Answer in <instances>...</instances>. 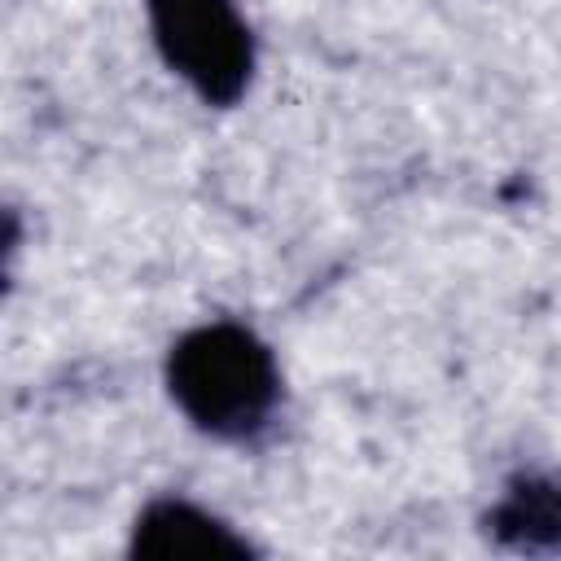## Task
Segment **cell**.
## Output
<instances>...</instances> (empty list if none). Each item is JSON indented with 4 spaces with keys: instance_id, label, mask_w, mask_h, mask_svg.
<instances>
[{
    "instance_id": "3957f363",
    "label": "cell",
    "mask_w": 561,
    "mask_h": 561,
    "mask_svg": "<svg viewBox=\"0 0 561 561\" xmlns=\"http://www.w3.org/2000/svg\"><path fill=\"white\" fill-rule=\"evenodd\" d=\"M131 557L145 561H184V557H254L250 539L237 535L219 513L184 500V495H158L149 500L136 522H131V539H127Z\"/></svg>"
},
{
    "instance_id": "277c9868",
    "label": "cell",
    "mask_w": 561,
    "mask_h": 561,
    "mask_svg": "<svg viewBox=\"0 0 561 561\" xmlns=\"http://www.w3.org/2000/svg\"><path fill=\"white\" fill-rule=\"evenodd\" d=\"M486 530L522 552L561 548V478H543V473L513 478L504 500L486 513Z\"/></svg>"
},
{
    "instance_id": "6da1fadb",
    "label": "cell",
    "mask_w": 561,
    "mask_h": 561,
    "mask_svg": "<svg viewBox=\"0 0 561 561\" xmlns=\"http://www.w3.org/2000/svg\"><path fill=\"white\" fill-rule=\"evenodd\" d=\"M167 394L193 430L219 443H250L276 416L280 368L254 329L237 320H206L171 342Z\"/></svg>"
},
{
    "instance_id": "7a4b0ae2",
    "label": "cell",
    "mask_w": 561,
    "mask_h": 561,
    "mask_svg": "<svg viewBox=\"0 0 561 561\" xmlns=\"http://www.w3.org/2000/svg\"><path fill=\"white\" fill-rule=\"evenodd\" d=\"M149 35L171 75L206 105H237L254 79V31L232 0H145Z\"/></svg>"
}]
</instances>
